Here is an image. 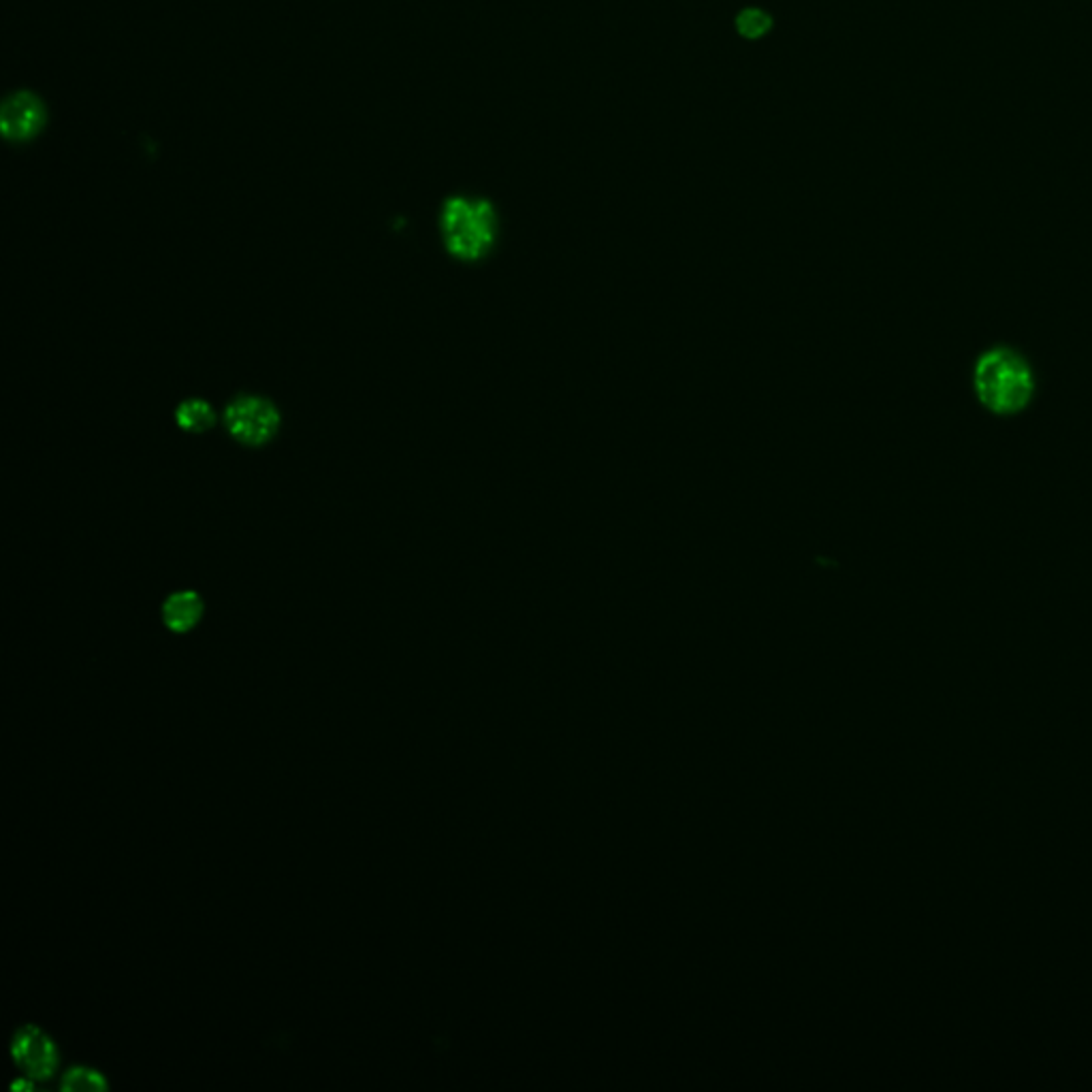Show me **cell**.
<instances>
[{"mask_svg":"<svg viewBox=\"0 0 1092 1092\" xmlns=\"http://www.w3.org/2000/svg\"><path fill=\"white\" fill-rule=\"evenodd\" d=\"M11 1056L26 1078L41 1082L49 1080L60 1063V1054L54 1039L35 1024H24L15 1030L11 1042Z\"/></svg>","mask_w":1092,"mask_h":1092,"instance_id":"277c9868","label":"cell"},{"mask_svg":"<svg viewBox=\"0 0 1092 1092\" xmlns=\"http://www.w3.org/2000/svg\"><path fill=\"white\" fill-rule=\"evenodd\" d=\"M440 235L446 252L462 263L487 259L498 244L500 216L489 199L454 195L442 203Z\"/></svg>","mask_w":1092,"mask_h":1092,"instance_id":"7a4b0ae2","label":"cell"},{"mask_svg":"<svg viewBox=\"0 0 1092 1092\" xmlns=\"http://www.w3.org/2000/svg\"><path fill=\"white\" fill-rule=\"evenodd\" d=\"M203 617V600L195 591H177L167 598L163 619L171 632L184 634L193 629Z\"/></svg>","mask_w":1092,"mask_h":1092,"instance_id":"8992f818","label":"cell"},{"mask_svg":"<svg viewBox=\"0 0 1092 1092\" xmlns=\"http://www.w3.org/2000/svg\"><path fill=\"white\" fill-rule=\"evenodd\" d=\"M737 30L743 39H762L773 30V15L760 7H747L737 15Z\"/></svg>","mask_w":1092,"mask_h":1092,"instance_id":"9c48e42d","label":"cell"},{"mask_svg":"<svg viewBox=\"0 0 1092 1092\" xmlns=\"http://www.w3.org/2000/svg\"><path fill=\"white\" fill-rule=\"evenodd\" d=\"M65 1092H103L109 1088L105 1076L93 1067H71L63 1076V1084H60Z\"/></svg>","mask_w":1092,"mask_h":1092,"instance_id":"ba28073f","label":"cell"},{"mask_svg":"<svg viewBox=\"0 0 1092 1092\" xmlns=\"http://www.w3.org/2000/svg\"><path fill=\"white\" fill-rule=\"evenodd\" d=\"M45 125V105L41 99L33 93H15L11 95L3 111H0V127H3V135L7 141L24 143L39 135V131Z\"/></svg>","mask_w":1092,"mask_h":1092,"instance_id":"5b68a950","label":"cell"},{"mask_svg":"<svg viewBox=\"0 0 1092 1092\" xmlns=\"http://www.w3.org/2000/svg\"><path fill=\"white\" fill-rule=\"evenodd\" d=\"M227 432L246 446H263L280 428V412L269 400L259 396H239L225 412Z\"/></svg>","mask_w":1092,"mask_h":1092,"instance_id":"3957f363","label":"cell"},{"mask_svg":"<svg viewBox=\"0 0 1092 1092\" xmlns=\"http://www.w3.org/2000/svg\"><path fill=\"white\" fill-rule=\"evenodd\" d=\"M175 418L181 430L193 432V434L209 432L216 422L214 410H211V406L203 400H186L184 404H179Z\"/></svg>","mask_w":1092,"mask_h":1092,"instance_id":"52a82bcc","label":"cell"},{"mask_svg":"<svg viewBox=\"0 0 1092 1092\" xmlns=\"http://www.w3.org/2000/svg\"><path fill=\"white\" fill-rule=\"evenodd\" d=\"M1037 386L1033 361L1012 344L986 348L970 368V388L978 404L1000 418L1026 412L1037 398Z\"/></svg>","mask_w":1092,"mask_h":1092,"instance_id":"6da1fadb","label":"cell"}]
</instances>
